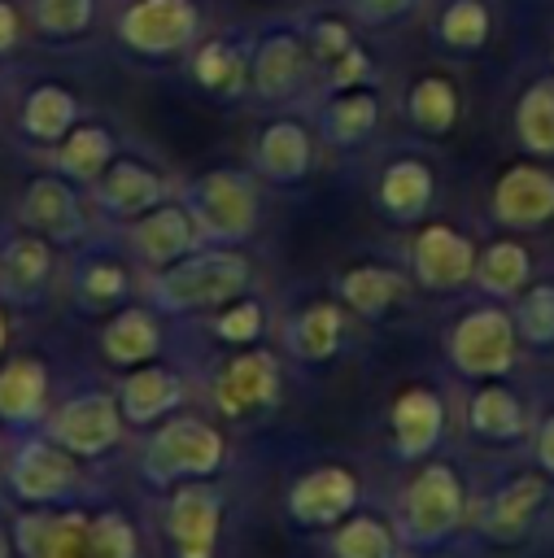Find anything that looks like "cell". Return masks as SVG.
I'll return each instance as SVG.
<instances>
[{
	"mask_svg": "<svg viewBox=\"0 0 554 558\" xmlns=\"http://www.w3.org/2000/svg\"><path fill=\"white\" fill-rule=\"evenodd\" d=\"M22 558H140V536L118 510H57L31 506L13 523Z\"/></svg>",
	"mask_w": 554,
	"mask_h": 558,
	"instance_id": "6da1fadb",
	"label": "cell"
},
{
	"mask_svg": "<svg viewBox=\"0 0 554 558\" xmlns=\"http://www.w3.org/2000/svg\"><path fill=\"white\" fill-rule=\"evenodd\" d=\"M249 279H253V262L240 248L231 244L192 248L174 266L153 270L148 296H153V310L161 314H205V310H222L227 301L244 296Z\"/></svg>",
	"mask_w": 554,
	"mask_h": 558,
	"instance_id": "7a4b0ae2",
	"label": "cell"
},
{
	"mask_svg": "<svg viewBox=\"0 0 554 558\" xmlns=\"http://www.w3.org/2000/svg\"><path fill=\"white\" fill-rule=\"evenodd\" d=\"M227 466V440L214 423L192 414H170L153 423L140 449V475L148 488H174L183 480H209Z\"/></svg>",
	"mask_w": 554,
	"mask_h": 558,
	"instance_id": "3957f363",
	"label": "cell"
},
{
	"mask_svg": "<svg viewBox=\"0 0 554 558\" xmlns=\"http://www.w3.org/2000/svg\"><path fill=\"white\" fill-rule=\"evenodd\" d=\"M462 506H467V488L458 466L445 458H423L397 497V519H393L397 541L410 549L445 545L462 523Z\"/></svg>",
	"mask_w": 554,
	"mask_h": 558,
	"instance_id": "277c9868",
	"label": "cell"
},
{
	"mask_svg": "<svg viewBox=\"0 0 554 558\" xmlns=\"http://www.w3.org/2000/svg\"><path fill=\"white\" fill-rule=\"evenodd\" d=\"M519 327L515 314L497 301V305H471L467 314L454 318L449 336H445V353L449 366L462 379H506L515 357H519Z\"/></svg>",
	"mask_w": 554,
	"mask_h": 558,
	"instance_id": "5b68a950",
	"label": "cell"
},
{
	"mask_svg": "<svg viewBox=\"0 0 554 558\" xmlns=\"http://www.w3.org/2000/svg\"><path fill=\"white\" fill-rule=\"evenodd\" d=\"M9 493L22 501V506H61L79 493L83 484V458L70 453L65 445H57L52 436H35L26 432L17 445H13V458H9Z\"/></svg>",
	"mask_w": 554,
	"mask_h": 558,
	"instance_id": "8992f818",
	"label": "cell"
},
{
	"mask_svg": "<svg viewBox=\"0 0 554 558\" xmlns=\"http://www.w3.org/2000/svg\"><path fill=\"white\" fill-rule=\"evenodd\" d=\"M188 209H192L201 235L214 244H240L257 227L253 183L236 170H209L205 179H196L188 192Z\"/></svg>",
	"mask_w": 554,
	"mask_h": 558,
	"instance_id": "52a82bcc",
	"label": "cell"
},
{
	"mask_svg": "<svg viewBox=\"0 0 554 558\" xmlns=\"http://www.w3.org/2000/svg\"><path fill=\"white\" fill-rule=\"evenodd\" d=\"M227 497L209 480H183L166 501V541L170 558H218Z\"/></svg>",
	"mask_w": 554,
	"mask_h": 558,
	"instance_id": "ba28073f",
	"label": "cell"
},
{
	"mask_svg": "<svg viewBox=\"0 0 554 558\" xmlns=\"http://www.w3.org/2000/svg\"><path fill=\"white\" fill-rule=\"evenodd\" d=\"M122 423L127 418H122L118 397L87 388V392H74L70 401H61L57 410H48L44 436H52L57 445H65L70 453H79L87 462V458H105L122 440Z\"/></svg>",
	"mask_w": 554,
	"mask_h": 558,
	"instance_id": "9c48e42d",
	"label": "cell"
},
{
	"mask_svg": "<svg viewBox=\"0 0 554 558\" xmlns=\"http://www.w3.org/2000/svg\"><path fill=\"white\" fill-rule=\"evenodd\" d=\"M358 497H362V484L358 475L345 466V462H323V466H310L301 471L288 493H284V510L297 527L305 532H327L336 527L340 519H349L358 510Z\"/></svg>",
	"mask_w": 554,
	"mask_h": 558,
	"instance_id": "30bf717a",
	"label": "cell"
},
{
	"mask_svg": "<svg viewBox=\"0 0 554 558\" xmlns=\"http://www.w3.org/2000/svg\"><path fill=\"white\" fill-rule=\"evenodd\" d=\"M284 384L279 357L270 349H236L218 375H214V405L222 410V418H249L266 405H275Z\"/></svg>",
	"mask_w": 554,
	"mask_h": 558,
	"instance_id": "8fae6325",
	"label": "cell"
},
{
	"mask_svg": "<svg viewBox=\"0 0 554 558\" xmlns=\"http://www.w3.org/2000/svg\"><path fill=\"white\" fill-rule=\"evenodd\" d=\"M475 244L449 227V222H427L414 244H410V270H414V283L436 292V296H449V292H462L471 279H475Z\"/></svg>",
	"mask_w": 554,
	"mask_h": 558,
	"instance_id": "7c38bea8",
	"label": "cell"
},
{
	"mask_svg": "<svg viewBox=\"0 0 554 558\" xmlns=\"http://www.w3.org/2000/svg\"><path fill=\"white\" fill-rule=\"evenodd\" d=\"M388 432H393V453L401 462H423L436 453L445 436V401L427 384H410L393 397L388 405Z\"/></svg>",
	"mask_w": 554,
	"mask_h": 558,
	"instance_id": "4fadbf2b",
	"label": "cell"
},
{
	"mask_svg": "<svg viewBox=\"0 0 554 558\" xmlns=\"http://www.w3.org/2000/svg\"><path fill=\"white\" fill-rule=\"evenodd\" d=\"M545 497H550V475H545V471H541V475H537V471H519V475L502 480L497 493L489 497L484 514H480L484 541H493V545H515V541H523V536L532 532V523H537Z\"/></svg>",
	"mask_w": 554,
	"mask_h": 558,
	"instance_id": "5bb4252c",
	"label": "cell"
},
{
	"mask_svg": "<svg viewBox=\"0 0 554 558\" xmlns=\"http://www.w3.org/2000/svg\"><path fill=\"white\" fill-rule=\"evenodd\" d=\"M201 227L192 218L188 205H157L148 209L144 218H135L131 227V248L140 253V262L148 270H161V266H174L179 257H188L196 244H201Z\"/></svg>",
	"mask_w": 554,
	"mask_h": 558,
	"instance_id": "9a60e30c",
	"label": "cell"
},
{
	"mask_svg": "<svg viewBox=\"0 0 554 558\" xmlns=\"http://www.w3.org/2000/svg\"><path fill=\"white\" fill-rule=\"evenodd\" d=\"M48 366L31 353L0 362V423L13 432H39L48 418Z\"/></svg>",
	"mask_w": 554,
	"mask_h": 558,
	"instance_id": "2e32d148",
	"label": "cell"
},
{
	"mask_svg": "<svg viewBox=\"0 0 554 558\" xmlns=\"http://www.w3.org/2000/svg\"><path fill=\"white\" fill-rule=\"evenodd\" d=\"M183 397H188V384L170 366H157V362L131 366L127 379L118 384V405L131 427H153V423L179 414Z\"/></svg>",
	"mask_w": 554,
	"mask_h": 558,
	"instance_id": "e0dca14e",
	"label": "cell"
},
{
	"mask_svg": "<svg viewBox=\"0 0 554 558\" xmlns=\"http://www.w3.org/2000/svg\"><path fill=\"white\" fill-rule=\"evenodd\" d=\"M493 218L528 231L554 218V174L541 166H510L493 187Z\"/></svg>",
	"mask_w": 554,
	"mask_h": 558,
	"instance_id": "ac0fdd59",
	"label": "cell"
},
{
	"mask_svg": "<svg viewBox=\"0 0 554 558\" xmlns=\"http://www.w3.org/2000/svg\"><path fill=\"white\" fill-rule=\"evenodd\" d=\"M192 31H196V9L188 0H140L122 22L127 44L140 52H174L192 39Z\"/></svg>",
	"mask_w": 554,
	"mask_h": 558,
	"instance_id": "d6986e66",
	"label": "cell"
},
{
	"mask_svg": "<svg viewBox=\"0 0 554 558\" xmlns=\"http://www.w3.org/2000/svg\"><path fill=\"white\" fill-rule=\"evenodd\" d=\"M345 344V310L336 301H310L284 323V349L292 362H332Z\"/></svg>",
	"mask_w": 554,
	"mask_h": 558,
	"instance_id": "ffe728a7",
	"label": "cell"
},
{
	"mask_svg": "<svg viewBox=\"0 0 554 558\" xmlns=\"http://www.w3.org/2000/svg\"><path fill=\"white\" fill-rule=\"evenodd\" d=\"M52 279V253H48V235H13L9 244H0V292L13 305H35L48 292Z\"/></svg>",
	"mask_w": 554,
	"mask_h": 558,
	"instance_id": "44dd1931",
	"label": "cell"
},
{
	"mask_svg": "<svg viewBox=\"0 0 554 558\" xmlns=\"http://www.w3.org/2000/svg\"><path fill=\"white\" fill-rule=\"evenodd\" d=\"M100 353L113 362V366H144V362H157L161 353V323L153 310L144 305H122L105 327H100Z\"/></svg>",
	"mask_w": 554,
	"mask_h": 558,
	"instance_id": "7402d4cb",
	"label": "cell"
},
{
	"mask_svg": "<svg viewBox=\"0 0 554 558\" xmlns=\"http://www.w3.org/2000/svg\"><path fill=\"white\" fill-rule=\"evenodd\" d=\"M336 296L349 314L366 318V323H380L401 296H406V275L393 270V266H349L340 279H336Z\"/></svg>",
	"mask_w": 554,
	"mask_h": 558,
	"instance_id": "603a6c76",
	"label": "cell"
},
{
	"mask_svg": "<svg viewBox=\"0 0 554 558\" xmlns=\"http://www.w3.org/2000/svg\"><path fill=\"white\" fill-rule=\"evenodd\" d=\"M22 218H26L39 235H48V240H57V244H70V240L83 235L79 196H74L70 183H61V179H35V183L26 187Z\"/></svg>",
	"mask_w": 554,
	"mask_h": 558,
	"instance_id": "cb8c5ba5",
	"label": "cell"
},
{
	"mask_svg": "<svg viewBox=\"0 0 554 558\" xmlns=\"http://www.w3.org/2000/svg\"><path fill=\"white\" fill-rule=\"evenodd\" d=\"M467 427L480 440L506 445V440H519L528 432V414H523V401L502 379H480L471 401H467Z\"/></svg>",
	"mask_w": 554,
	"mask_h": 558,
	"instance_id": "d4e9b609",
	"label": "cell"
},
{
	"mask_svg": "<svg viewBox=\"0 0 554 558\" xmlns=\"http://www.w3.org/2000/svg\"><path fill=\"white\" fill-rule=\"evenodd\" d=\"M166 196L161 179L135 161H109V170L96 179V201L113 214V218H144L148 209H157Z\"/></svg>",
	"mask_w": 554,
	"mask_h": 558,
	"instance_id": "484cf974",
	"label": "cell"
},
{
	"mask_svg": "<svg viewBox=\"0 0 554 558\" xmlns=\"http://www.w3.org/2000/svg\"><path fill=\"white\" fill-rule=\"evenodd\" d=\"M475 283L493 301H515L532 283V253L515 240H497L475 257Z\"/></svg>",
	"mask_w": 554,
	"mask_h": 558,
	"instance_id": "4316f807",
	"label": "cell"
},
{
	"mask_svg": "<svg viewBox=\"0 0 554 558\" xmlns=\"http://www.w3.org/2000/svg\"><path fill=\"white\" fill-rule=\"evenodd\" d=\"M427 201H432V170L423 161H410L406 157V161H393L384 170V179H380V205H384L388 218L414 222V218H423Z\"/></svg>",
	"mask_w": 554,
	"mask_h": 558,
	"instance_id": "83f0119b",
	"label": "cell"
},
{
	"mask_svg": "<svg viewBox=\"0 0 554 558\" xmlns=\"http://www.w3.org/2000/svg\"><path fill=\"white\" fill-rule=\"evenodd\" d=\"M397 527H388L375 514H349L336 527H327V554L332 558H397Z\"/></svg>",
	"mask_w": 554,
	"mask_h": 558,
	"instance_id": "f1b7e54d",
	"label": "cell"
},
{
	"mask_svg": "<svg viewBox=\"0 0 554 558\" xmlns=\"http://www.w3.org/2000/svg\"><path fill=\"white\" fill-rule=\"evenodd\" d=\"M257 170L275 183H292L310 170V140L297 122H275L257 140Z\"/></svg>",
	"mask_w": 554,
	"mask_h": 558,
	"instance_id": "f546056e",
	"label": "cell"
},
{
	"mask_svg": "<svg viewBox=\"0 0 554 558\" xmlns=\"http://www.w3.org/2000/svg\"><path fill=\"white\" fill-rule=\"evenodd\" d=\"M109 161H113V140L105 126H79L57 148V170L79 183H96L109 170Z\"/></svg>",
	"mask_w": 554,
	"mask_h": 558,
	"instance_id": "4dcf8cb0",
	"label": "cell"
},
{
	"mask_svg": "<svg viewBox=\"0 0 554 558\" xmlns=\"http://www.w3.org/2000/svg\"><path fill=\"white\" fill-rule=\"evenodd\" d=\"M510 314L528 349H554V283H528L515 296Z\"/></svg>",
	"mask_w": 554,
	"mask_h": 558,
	"instance_id": "1f68e13d",
	"label": "cell"
},
{
	"mask_svg": "<svg viewBox=\"0 0 554 558\" xmlns=\"http://www.w3.org/2000/svg\"><path fill=\"white\" fill-rule=\"evenodd\" d=\"M74 292L87 310H113L118 301H127L131 292V279H127V266L109 262V257H96V262H83L79 275H74Z\"/></svg>",
	"mask_w": 554,
	"mask_h": 558,
	"instance_id": "d6a6232c",
	"label": "cell"
},
{
	"mask_svg": "<svg viewBox=\"0 0 554 558\" xmlns=\"http://www.w3.org/2000/svg\"><path fill=\"white\" fill-rule=\"evenodd\" d=\"M74 96L70 92H61V87H39L31 100H26V109H22V126H26V135H35V140H61L70 126H74Z\"/></svg>",
	"mask_w": 554,
	"mask_h": 558,
	"instance_id": "836d02e7",
	"label": "cell"
},
{
	"mask_svg": "<svg viewBox=\"0 0 554 558\" xmlns=\"http://www.w3.org/2000/svg\"><path fill=\"white\" fill-rule=\"evenodd\" d=\"M515 126H519V140L528 153H541V157L554 153V83H537L519 100Z\"/></svg>",
	"mask_w": 554,
	"mask_h": 558,
	"instance_id": "e575fe53",
	"label": "cell"
},
{
	"mask_svg": "<svg viewBox=\"0 0 554 558\" xmlns=\"http://www.w3.org/2000/svg\"><path fill=\"white\" fill-rule=\"evenodd\" d=\"M209 331H214L222 344H236V349L257 344L262 331H266V305L253 301V296H236V301H227L222 310H214Z\"/></svg>",
	"mask_w": 554,
	"mask_h": 558,
	"instance_id": "d590c367",
	"label": "cell"
},
{
	"mask_svg": "<svg viewBox=\"0 0 554 558\" xmlns=\"http://www.w3.org/2000/svg\"><path fill=\"white\" fill-rule=\"evenodd\" d=\"M410 118H414L423 131H432V135L449 131L454 118H458V96H454V87H449L445 78H423V83H414V92H410Z\"/></svg>",
	"mask_w": 554,
	"mask_h": 558,
	"instance_id": "8d00e7d4",
	"label": "cell"
},
{
	"mask_svg": "<svg viewBox=\"0 0 554 558\" xmlns=\"http://www.w3.org/2000/svg\"><path fill=\"white\" fill-rule=\"evenodd\" d=\"M375 126V96L366 92H349L327 109V135L332 144H358L366 131Z\"/></svg>",
	"mask_w": 554,
	"mask_h": 558,
	"instance_id": "74e56055",
	"label": "cell"
},
{
	"mask_svg": "<svg viewBox=\"0 0 554 558\" xmlns=\"http://www.w3.org/2000/svg\"><path fill=\"white\" fill-rule=\"evenodd\" d=\"M297 74H301V52H297V44H288V39H275V44L257 57V87H262L266 96H284V92L297 83Z\"/></svg>",
	"mask_w": 554,
	"mask_h": 558,
	"instance_id": "f35d334b",
	"label": "cell"
},
{
	"mask_svg": "<svg viewBox=\"0 0 554 558\" xmlns=\"http://www.w3.org/2000/svg\"><path fill=\"white\" fill-rule=\"evenodd\" d=\"M196 78H201L205 87L236 92V87H240V78H244V65H240V57H236V52H227V48L209 44V48L196 57Z\"/></svg>",
	"mask_w": 554,
	"mask_h": 558,
	"instance_id": "ab89813d",
	"label": "cell"
},
{
	"mask_svg": "<svg viewBox=\"0 0 554 558\" xmlns=\"http://www.w3.org/2000/svg\"><path fill=\"white\" fill-rule=\"evenodd\" d=\"M445 39L449 44H458V48H471V44H480L484 39V9L475 4V0H458L449 13H445Z\"/></svg>",
	"mask_w": 554,
	"mask_h": 558,
	"instance_id": "60d3db41",
	"label": "cell"
},
{
	"mask_svg": "<svg viewBox=\"0 0 554 558\" xmlns=\"http://www.w3.org/2000/svg\"><path fill=\"white\" fill-rule=\"evenodd\" d=\"M35 13H39V26L44 31H79L87 26V13H92V0H35Z\"/></svg>",
	"mask_w": 554,
	"mask_h": 558,
	"instance_id": "b9f144b4",
	"label": "cell"
},
{
	"mask_svg": "<svg viewBox=\"0 0 554 558\" xmlns=\"http://www.w3.org/2000/svg\"><path fill=\"white\" fill-rule=\"evenodd\" d=\"M537 462H541V471L554 480V410L541 418V427H537Z\"/></svg>",
	"mask_w": 554,
	"mask_h": 558,
	"instance_id": "7bdbcfd3",
	"label": "cell"
},
{
	"mask_svg": "<svg viewBox=\"0 0 554 558\" xmlns=\"http://www.w3.org/2000/svg\"><path fill=\"white\" fill-rule=\"evenodd\" d=\"M362 74H366V57L349 48V52H345V61H340V70H336V83L345 87V83H353V78H362Z\"/></svg>",
	"mask_w": 554,
	"mask_h": 558,
	"instance_id": "ee69618b",
	"label": "cell"
},
{
	"mask_svg": "<svg viewBox=\"0 0 554 558\" xmlns=\"http://www.w3.org/2000/svg\"><path fill=\"white\" fill-rule=\"evenodd\" d=\"M13 39H17V22H13V9H9V4H0V52H4Z\"/></svg>",
	"mask_w": 554,
	"mask_h": 558,
	"instance_id": "f6af8a7d",
	"label": "cell"
},
{
	"mask_svg": "<svg viewBox=\"0 0 554 558\" xmlns=\"http://www.w3.org/2000/svg\"><path fill=\"white\" fill-rule=\"evenodd\" d=\"M366 4V13H375V17H384V13H393V9H401L406 0H362Z\"/></svg>",
	"mask_w": 554,
	"mask_h": 558,
	"instance_id": "bcb514c9",
	"label": "cell"
},
{
	"mask_svg": "<svg viewBox=\"0 0 554 558\" xmlns=\"http://www.w3.org/2000/svg\"><path fill=\"white\" fill-rule=\"evenodd\" d=\"M9 336H13V323H9V305L0 301V353L9 349Z\"/></svg>",
	"mask_w": 554,
	"mask_h": 558,
	"instance_id": "7dc6e473",
	"label": "cell"
},
{
	"mask_svg": "<svg viewBox=\"0 0 554 558\" xmlns=\"http://www.w3.org/2000/svg\"><path fill=\"white\" fill-rule=\"evenodd\" d=\"M17 554V545H13V532L9 527H0V558H13Z\"/></svg>",
	"mask_w": 554,
	"mask_h": 558,
	"instance_id": "c3c4849f",
	"label": "cell"
}]
</instances>
